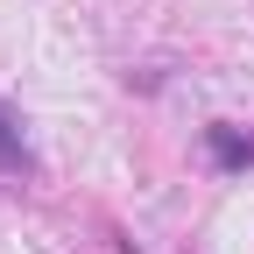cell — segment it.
I'll list each match as a JSON object with an SVG mask.
<instances>
[{"mask_svg": "<svg viewBox=\"0 0 254 254\" xmlns=\"http://www.w3.org/2000/svg\"><path fill=\"white\" fill-rule=\"evenodd\" d=\"M0 170H28V148H21L14 113H0Z\"/></svg>", "mask_w": 254, "mask_h": 254, "instance_id": "2", "label": "cell"}, {"mask_svg": "<svg viewBox=\"0 0 254 254\" xmlns=\"http://www.w3.org/2000/svg\"><path fill=\"white\" fill-rule=\"evenodd\" d=\"M212 155H219V170H247L254 163V134H240V127H212Z\"/></svg>", "mask_w": 254, "mask_h": 254, "instance_id": "1", "label": "cell"}]
</instances>
